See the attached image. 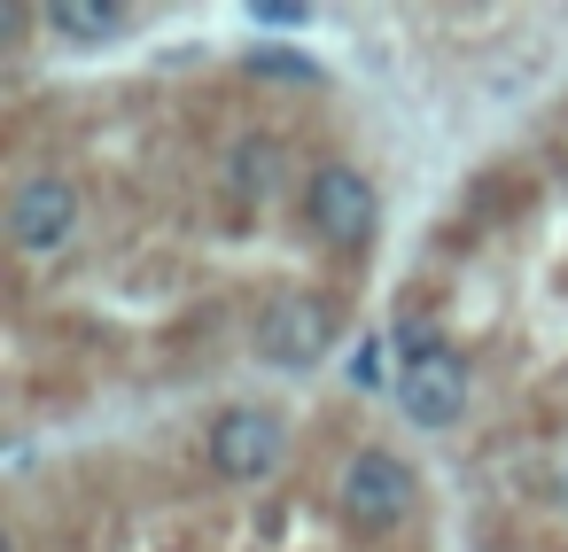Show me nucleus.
<instances>
[{
  "instance_id": "obj_1",
  "label": "nucleus",
  "mask_w": 568,
  "mask_h": 552,
  "mask_svg": "<svg viewBox=\"0 0 568 552\" xmlns=\"http://www.w3.org/2000/svg\"><path fill=\"white\" fill-rule=\"evenodd\" d=\"M413 498H420V482H413V467H405L389 443H358V451L343 459V474H335V513H343L358 536L405 529V521H413Z\"/></svg>"
},
{
  "instance_id": "obj_2",
  "label": "nucleus",
  "mask_w": 568,
  "mask_h": 552,
  "mask_svg": "<svg viewBox=\"0 0 568 552\" xmlns=\"http://www.w3.org/2000/svg\"><path fill=\"white\" fill-rule=\"evenodd\" d=\"M335 335H343V319H335V304L312 296V288H273V296L257 304V319H250L257 358L281 366V374H312V366L335 350Z\"/></svg>"
},
{
  "instance_id": "obj_3",
  "label": "nucleus",
  "mask_w": 568,
  "mask_h": 552,
  "mask_svg": "<svg viewBox=\"0 0 568 552\" xmlns=\"http://www.w3.org/2000/svg\"><path fill=\"white\" fill-rule=\"evenodd\" d=\"M0 226H9V249H17V257H63V249L79 242V226H87V195H79V180H63V172H24V180L9 187Z\"/></svg>"
},
{
  "instance_id": "obj_4",
  "label": "nucleus",
  "mask_w": 568,
  "mask_h": 552,
  "mask_svg": "<svg viewBox=\"0 0 568 552\" xmlns=\"http://www.w3.org/2000/svg\"><path fill=\"white\" fill-rule=\"evenodd\" d=\"M304 226L327 242V249H366L374 234H382V187L358 172V164H343V156H327V164H312V180H304Z\"/></svg>"
},
{
  "instance_id": "obj_5",
  "label": "nucleus",
  "mask_w": 568,
  "mask_h": 552,
  "mask_svg": "<svg viewBox=\"0 0 568 552\" xmlns=\"http://www.w3.org/2000/svg\"><path fill=\"white\" fill-rule=\"evenodd\" d=\"M203 459H211L219 482H265L288 459V420L273 405H226V412H211Z\"/></svg>"
},
{
  "instance_id": "obj_6",
  "label": "nucleus",
  "mask_w": 568,
  "mask_h": 552,
  "mask_svg": "<svg viewBox=\"0 0 568 552\" xmlns=\"http://www.w3.org/2000/svg\"><path fill=\"white\" fill-rule=\"evenodd\" d=\"M467 397H475V366H467L459 350H428L420 366L397 374V412H405L413 428H428V436L459 428V420H467Z\"/></svg>"
},
{
  "instance_id": "obj_7",
  "label": "nucleus",
  "mask_w": 568,
  "mask_h": 552,
  "mask_svg": "<svg viewBox=\"0 0 568 552\" xmlns=\"http://www.w3.org/2000/svg\"><path fill=\"white\" fill-rule=\"evenodd\" d=\"M40 24L71 48H110L133 32V9H118V0H55V9H40Z\"/></svg>"
},
{
  "instance_id": "obj_8",
  "label": "nucleus",
  "mask_w": 568,
  "mask_h": 552,
  "mask_svg": "<svg viewBox=\"0 0 568 552\" xmlns=\"http://www.w3.org/2000/svg\"><path fill=\"white\" fill-rule=\"evenodd\" d=\"M226 187H234V195H250V203H265V195L281 187V141L242 133V141L226 149Z\"/></svg>"
},
{
  "instance_id": "obj_9",
  "label": "nucleus",
  "mask_w": 568,
  "mask_h": 552,
  "mask_svg": "<svg viewBox=\"0 0 568 552\" xmlns=\"http://www.w3.org/2000/svg\"><path fill=\"white\" fill-rule=\"evenodd\" d=\"M242 71H250V79H281V86H327V71H320L312 55H296V48H273V40H257V48L242 55Z\"/></svg>"
},
{
  "instance_id": "obj_10",
  "label": "nucleus",
  "mask_w": 568,
  "mask_h": 552,
  "mask_svg": "<svg viewBox=\"0 0 568 552\" xmlns=\"http://www.w3.org/2000/svg\"><path fill=\"white\" fill-rule=\"evenodd\" d=\"M250 24L257 32H304L312 9H304V0H250Z\"/></svg>"
},
{
  "instance_id": "obj_11",
  "label": "nucleus",
  "mask_w": 568,
  "mask_h": 552,
  "mask_svg": "<svg viewBox=\"0 0 568 552\" xmlns=\"http://www.w3.org/2000/svg\"><path fill=\"white\" fill-rule=\"evenodd\" d=\"M382 350H389L382 335H374V343H358V358H351V381H358V389H382Z\"/></svg>"
},
{
  "instance_id": "obj_12",
  "label": "nucleus",
  "mask_w": 568,
  "mask_h": 552,
  "mask_svg": "<svg viewBox=\"0 0 568 552\" xmlns=\"http://www.w3.org/2000/svg\"><path fill=\"white\" fill-rule=\"evenodd\" d=\"M0 552H24V544H17V536H0Z\"/></svg>"
},
{
  "instance_id": "obj_13",
  "label": "nucleus",
  "mask_w": 568,
  "mask_h": 552,
  "mask_svg": "<svg viewBox=\"0 0 568 552\" xmlns=\"http://www.w3.org/2000/svg\"><path fill=\"white\" fill-rule=\"evenodd\" d=\"M560 482H568V443H560Z\"/></svg>"
}]
</instances>
